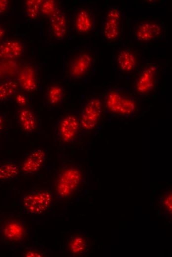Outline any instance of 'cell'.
I'll use <instances>...</instances> for the list:
<instances>
[{"label":"cell","mask_w":172,"mask_h":257,"mask_svg":"<svg viewBox=\"0 0 172 257\" xmlns=\"http://www.w3.org/2000/svg\"><path fill=\"white\" fill-rule=\"evenodd\" d=\"M67 32V14L61 8L49 19L47 35L53 40H62L66 37Z\"/></svg>","instance_id":"obj_13"},{"label":"cell","mask_w":172,"mask_h":257,"mask_svg":"<svg viewBox=\"0 0 172 257\" xmlns=\"http://www.w3.org/2000/svg\"><path fill=\"white\" fill-rule=\"evenodd\" d=\"M103 113V93L92 95L83 106L79 118L80 127L91 131L97 126Z\"/></svg>","instance_id":"obj_7"},{"label":"cell","mask_w":172,"mask_h":257,"mask_svg":"<svg viewBox=\"0 0 172 257\" xmlns=\"http://www.w3.org/2000/svg\"><path fill=\"white\" fill-rule=\"evenodd\" d=\"M79 118L74 113L65 115L60 121L58 133L60 140L63 143H69L75 140L79 128Z\"/></svg>","instance_id":"obj_12"},{"label":"cell","mask_w":172,"mask_h":257,"mask_svg":"<svg viewBox=\"0 0 172 257\" xmlns=\"http://www.w3.org/2000/svg\"><path fill=\"white\" fill-rule=\"evenodd\" d=\"M18 124L25 132L31 133L37 127V121L34 112L25 107L18 112L17 117Z\"/></svg>","instance_id":"obj_18"},{"label":"cell","mask_w":172,"mask_h":257,"mask_svg":"<svg viewBox=\"0 0 172 257\" xmlns=\"http://www.w3.org/2000/svg\"><path fill=\"white\" fill-rule=\"evenodd\" d=\"M111 63L115 68L125 75L136 73L140 67V54L129 47L121 48L113 56Z\"/></svg>","instance_id":"obj_9"},{"label":"cell","mask_w":172,"mask_h":257,"mask_svg":"<svg viewBox=\"0 0 172 257\" xmlns=\"http://www.w3.org/2000/svg\"><path fill=\"white\" fill-rule=\"evenodd\" d=\"M97 16L90 7L82 6L77 9L72 15V28L76 33L90 35L97 31Z\"/></svg>","instance_id":"obj_10"},{"label":"cell","mask_w":172,"mask_h":257,"mask_svg":"<svg viewBox=\"0 0 172 257\" xmlns=\"http://www.w3.org/2000/svg\"><path fill=\"white\" fill-rule=\"evenodd\" d=\"M3 70L2 68L0 66V80L2 79L3 77Z\"/></svg>","instance_id":"obj_30"},{"label":"cell","mask_w":172,"mask_h":257,"mask_svg":"<svg viewBox=\"0 0 172 257\" xmlns=\"http://www.w3.org/2000/svg\"><path fill=\"white\" fill-rule=\"evenodd\" d=\"M103 93V113L110 116L129 118L137 110L138 98L123 89L112 87Z\"/></svg>","instance_id":"obj_2"},{"label":"cell","mask_w":172,"mask_h":257,"mask_svg":"<svg viewBox=\"0 0 172 257\" xmlns=\"http://www.w3.org/2000/svg\"><path fill=\"white\" fill-rule=\"evenodd\" d=\"M4 119L3 117L0 115V132L4 128Z\"/></svg>","instance_id":"obj_29"},{"label":"cell","mask_w":172,"mask_h":257,"mask_svg":"<svg viewBox=\"0 0 172 257\" xmlns=\"http://www.w3.org/2000/svg\"><path fill=\"white\" fill-rule=\"evenodd\" d=\"M19 85L16 79L3 78L0 80V103L8 101L18 93Z\"/></svg>","instance_id":"obj_19"},{"label":"cell","mask_w":172,"mask_h":257,"mask_svg":"<svg viewBox=\"0 0 172 257\" xmlns=\"http://www.w3.org/2000/svg\"><path fill=\"white\" fill-rule=\"evenodd\" d=\"M44 255L41 251L32 247H26L24 253V256L25 257H42Z\"/></svg>","instance_id":"obj_24"},{"label":"cell","mask_w":172,"mask_h":257,"mask_svg":"<svg viewBox=\"0 0 172 257\" xmlns=\"http://www.w3.org/2000/svg\"><path fill=\"white\" fill-rule=\"evenodd\" d=\"M17 81L18 85L24 91L31 92L37 88V78L35 69L30 65L23 66L20 70Z\"/></svg>","instance_id":"obj_16"},{"label":"cell","mask_w":172,"mask_h":257,"mask_svg":"<svg viewBox=\"0 0 172 257\" xmlns=\"http://www.w3.org/2000/svg\"><path fill=\"white\" fill-rule=\"evenodd\" d=\"M83 183V172L78 167L65 166L59 171L55 180L56 195L62 199H72L80 192Z\"/></svg>","instance_id":"obj_3"},{"label":"cell","mask_w":172,"mask_h":257,"mask_svg":"<svg viewBox=\"0 0 172 257\" xmlns=\"http://www.w3.org/2000/svg\"><path fill=\"white\" fill-rule=\"evenodd\" d=\"M66 250L71 255L79 256L85 254L89 247L87 238L84 235L76 234L69 236L66 240Z\"/></svg>","instance_id":"obj_17"},{"label":"cell","mask_w":172,"mask_h":257,"mask_svg":"<svg viewBox=\"0 0 172 257\" xmlns=\"http://www.w3.org/2000/svg\"><path fill=\"white\" fill-rule=\"evenodd\" d=\"M10 1L8 0H0V17L6 12L9 7Z\"/></svg>","instance_id":"obj_27"},{"label":"cell","mask_w":172,"mask_h":257,"mask_svg":"<svg viewBox=\"0 0 172 257\" xmlns=\"http://www.w3.org/2000/svg\"><path fill=\"white\" fill-rule=\"evenodd\" d=\"M5 26L3 22L0 21V43L5 37Z\"/></svg>","instance_id":"obj_28"},{"label":"cell","mask_w":172,"mask_h":257,"mask_svg":"<svg viewBox=\"0 0 172 257\" xmlns=\"http://www.w3.org/2000/svg\"><path fill=\"white\" fill-rule=\"evenodd\" d=\"M45 158L44 150L39 148L33 149L22 158L20 170L24 174H34L41 168Z\"/></svg>","instance_id":"obj_14"},{"label":"cell","mask_w":172,"mask_h":257,"mask_svg":"<svg viewBox=\"0 0 172 257\" xmlns=\"http://www.w3.org/2000/svg\"><path fill=\"white\" fill-rule=\"evenodd\" d=\"M46 98L47 101L51 105L60 104L65 100V88L60 85H52L48 89Z\"/></svg>","instance_id":"obj_21"},{"label":"cell","mask_w":172,"mask_h":257,"mask_svg":"<svg viewBox=\"0 0 172 257\" xmlns=\"http://www.w3.org/2000/svg\"><path fill=\"white\" fill-rule=\"evenodd\" d=\"M61 8L59 3L53 0H44L41 6L39 18H50Z\"/></svg>","instance_id":"obj_22"},{"label":"cell","mask_w":172,"mask_h":257,"mask_svg":"<svg viewBox=\"0 0 172 257\" xmlns=\"http://www.w3.org/2000/svg\"><path fill=\"white\" fill-rule=\"evenodd\" d=\"M52 195L47 188L33 187L24 195L22 204L26 212L40 214L45 212L52 204Z\"/></svg>","instance_id":"obj_8"},{"label":"cell","mask_w":172,"mask_h":257,"mask_svg":"<svg viewBox=\"0 0 172 257\" xmlns=\"http://www.w3.org/2000/svg\"><path fill=\"white\" fill-rule=\"evenodd\" d=\"M20 167L18 161L9 159L0 163V181L12 180L19 174Z\"/></svg>","instance_id":"obj_20"},{"label":"cell","mask_w":172,"mask_h":257,"mask_svg":"<svg viewBox=\"0 0 172 257\" xmlns=\"http://www.w3.org/2000/svg\"><path fill=\"white\" fill-rule=\"evenodd\" d=\"M16 103L23 107L28 104L26 97L21 93H17L14 96Z\"/></svg>","instance_id":"obj_26"},{"label":"cell","mask_w":172,"mask_h":257,"mask_svg":"<svg viewBox=\"0 0 172 257\" xmlns=\"http://www.w3.org/2000/svg\"><path fill=\"white\" fill-rule=\"evenodd\" d=\"M163 206L166 213L172 214V203L171 191L166 194L163 201Z\"/></svg>","instance_id":"obj_25"},{"label":"cell","mask_w":172,"mask_h":257,"mask_svg":"<svg viewBox=\"0 0 172 257\" xmlns=\"http://www.w3.org/2000/svg\"><path fill=\"white\" fill-rule=\"evenodd\" d=\"M42 0H27L25 2V14L30 20L39 17Z\"/></svg>","instance_id":"obj_23"},{"label":"cell","mask_w":172,"mask_h":257,"mask_svg":"<svg viewBox=\"0 0 172 257\" xmlns=\"http://www.w3.org/2000/svg\"><path fill=\"white\" fill-rule=\"evenodd\" d=\"M137 72L134 84L136 94L140 97L150 95L158 85L159 66L154 62H148L140 66Z\"/></svg>","instance_id":"obj_6"},{"label":"cell","mask_w":172,"mask_h":257,"mask_svg":"<svg viewBox=\"0 0 172 257\" xmlns=\"http://www.w3.org/2000/svg\"><path fill=\"white\" fill-rule=\"evenodd\" d=\"M27 234L26 225L15 217L4 219L0 226V235L7 242L16 243L23 241Z\"/></svg>","instance_id":"obj_11"},{"label":"cell","mask_w":172,"mask_h":257,"mask_svg":"<svg viewBox=\"0 0 172 257\" xmlns=\"http://www.w3.org/2000/svg\"><path fill=\"white\" fill-rule=\"evenodd\" d=\"M24 50V46L19 40L5 37L0 43V58L17 59L22 56Z\"/></svg>","instance_id":"obj_15"},{"label":"cell","mask_w":172,"mask_h":257,"mask_svg":"<svg viewBox=\"0 0 172 257\" xmlns=\"http://www.w3.org/2000/svg\"><path fill=\"white\" fill-rule=\"evenodd\" d=\"M124 14L121 8L108 5L102 22L101 35L104 42L109 44L121 43L123 36Z\"/></svg>","instance_id":"obj_5"},{"label":"cell","mask_w":172,"mask_h":257,"mask_svg":"<svg viewBox=\"0 0 172 257\" xmlns=\"http://www.w3.org/2000/svg\"><path fill=\"white\" fill-rule=\"evenodd\" d=\"M167 35L166 24L157 18H140L131 26V37L140 44H149L163 41L166 39Z\"/></svg>","instance_id":"obj_4"},{"label":"cell","mask_w":172,"mask_h":257,"mask_svg":"<svg viewBox=\"0 0 172 257\" xmlns=\"http://www.w3.org/2000/svg\"><path fill=\"white\" fill-rule=\"evenodd\" d=\"M97 54L93 48L79 46L70 50L63 62V71L72 80L84 78L97 67Z\"/></svg>","instance_id":"obj_1"}]
</instances>
